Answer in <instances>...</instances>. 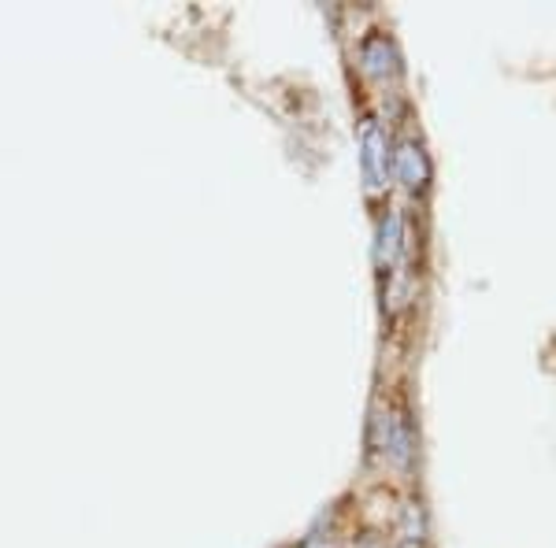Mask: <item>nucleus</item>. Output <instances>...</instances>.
Masks as SVG:
<instances>
[{"label":"nucleus","instance_id":"obj_1","mask_svg":"<svg viewBox=\"0 0 556 548\" xmlns=\"http://www.w3.org/2000/svg\"><path fill=\"white\" fill-rule=\"evenodd\" d=\"M375 426H379V448L386 453V460L397 471H408L412 460H416V422L408 416V404L393 400L386 416L375 419Z\"/></svg>","mask_w":556,"mask_h":548},{"label":"nucleus","instance_id":"obj_2","mask_svg":"<svg viewBox=\"0 0 556 548\" xmlns=\"http://www.w3.org/2000/svg\"><path fill=\"white\" fill-rule=\"evenodd\" d=\"M361 170H364V186L371 196H379L390 186L393 175V141L379 119H367L361 130Z\"/></svg>","mask_w":556,"mask_h":548},{"label":"nucleus","instance_id":"obj_3","mask_svg":"<svg viewBox=\"0 0 556 548\" xmlns=\"http://www.w3.org/2000/svg\"><path fill=\"white\" fill-rule=\"evenodd\" d=\"M393 175H397V182L405 186L408 193H427L430 178H434V167H430V156L424 149V141L419 138H401L397 145H393Z\"/></svg>","mask_w":556,"mask_h":548},{"label":"nucleus","instance_id":"obj_4","mask_svg":"<svg viewBox=\"0 0 556 548\" xmlns=\"http://www.w3.org/2000/svg\"><path fill=\"white\" fill-rule=\"evenodd\" d=\"M361 67L367 78L375 82H386V78H397L401 75V56H397V44H393L386 34H367L361 41Z\"/></svg>","mask_w":556,"mask_h":548},{"label":"nucleus","instance_id":"obj_5","mask_svg":"<svg viewBox=\"0 0 556 548\" xmlns=\"http://www.w3.org/2000/svg\"><path fill=\"white\" fill-rule=\"evenodd\" d=\"M401 248H405V215L390 208L379 219V238H375V264H379L382 275H390L397 267Z\"/></svg>","mask_w":556,"mask_h":548},{"label":"nucleus","instance_id":"obj_6","mask_svg":"<svg viewBox=\"0 0 556 548\" xmlns=\"http://www.w3.org/2000/svg\"><path fill=\"white\" fill-rule=\"evenodd\" d=\"M397 548H427V511L419 500H408L397 523Z\"/></svg>","mask_w":556,"mask_h":548},{"label":"nucleus","instance_id":"obj_7","mask_svg":"<svg viewBox=\"0 0 556 548\" xmlns=\"http://www.w3.org/2000/svg\"><path fill=\"white\" fill-rule=\"evenodd\" d=\"M301 548H330V545L327 541H304Z\"/></svg>","mask_w":556,"mask_h":548}]
</instances>
